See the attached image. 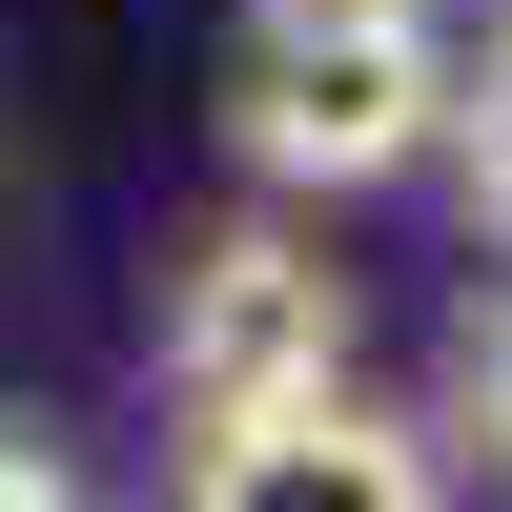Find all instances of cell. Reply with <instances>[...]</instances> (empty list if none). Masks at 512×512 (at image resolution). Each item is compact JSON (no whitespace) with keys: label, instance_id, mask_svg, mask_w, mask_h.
Wrapping results in <instances>:
<instances>
[{"label":"cell","instance_id":"1","mask_svg":"<svg viewBox=\"0 0 512 512\" xmlns=\"http://www.w3.org/2000/svg\"><path fill=\"white\" fill-rule=\"evenodd\" d=\"M431 123H451L431 0H349V21H267L246 41L226 144L267 164V185H390V164H431Z\"/></svg>","mask_w":512,"mask_h":512},{"label":"cell","instance_id":"2","mask_svg":"<svg viewBox=\"0 0 512 512\" xmlns=\"http://www.w3.org/2000/svg\"><path fill=\"white\" fill-rule=\"evenodd\" d=\"M308 369H349V267H308L287 226L185 246V287H164V390H185V431H205V410L308 390Z\"/></svg>","mask_w":512,"mask_h":512},{"label":"cell","instance_id":"3","mask_svg":"<svg viewBox=\"0 0 512 512\" xmlns=\"http://www.w3.org/2000/svg\"><path fill=\"white\" fill-rule=\"evenodd\" d=\"M185 492L205 512H431V451H410L349 369H308V390H267V410H205Z\"/></svg>","mask_w":512,"mask_h":512},{"label":"cell","instance_id":"4","mask_svg":"<svg viewBox=\"0 0 512 512\" xmlns=\"http://www.w3.org/2000/svg\"><path fill=\"white\" fill-rule=\"evenodd\" d=\"M431 144H451V185H472V226L512 246V62H492V82H451V123H431Z\"/></svg>","mask_w":512,"mask_h":512},{"label":"cell","instance_id":"5","mask_svg":"<svg viewBox=\"0 0 512 512\" xmlns=\"http://www.w3.org/2000/svg\"><path fill=\"white\" fill-rule=\"evenodd\" d=\"M451 410H472V451H492V472H512V287H492V308H472V349H451Z\"/></svg>","mask_w":512,"mask_h":512},{"label":"cell","instance_id":"6","mask_svg":"<svg viewBox=\"0 0 512 512\" xmlns=\"http://www.w3.org/2000/svg\"><path fill=\"white\" fill-rule=\"evenodd\" d=\"M0 512H62V451H41L21 410H0Z\"/></svg>","mask_w":512,"mask_h":512},{"label":"cell","instance_id":"7","mask_svg":"<svg viewBox=\"0 0 512 512\" xmlns=\"http://www.w3.org/2000/svg\"><path fill=\"white\" fill-rule=\"evenodd\" d=\"M267 21H349V0H246V41H267Z\"/></svg>","mask_w":512,"mask_h":512},{"label":"cell","instance_id":"8","mask_svg":"<svg viewBox=\"0 0 512 512\" xmlns=\"http://www.w3.org/2000/svg\"><path fill=\"white\" fill-rule=\"evenodd\" d=\"M492 62H512V0H492Z\"/></svg>","mask_w":512,"mask_h":512}]
</instances>
